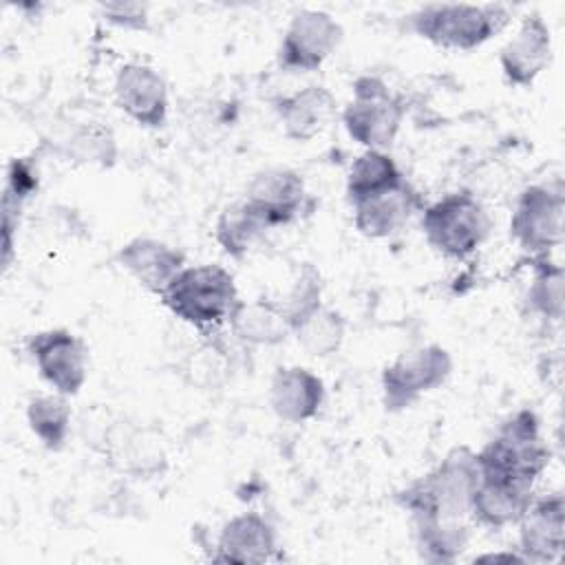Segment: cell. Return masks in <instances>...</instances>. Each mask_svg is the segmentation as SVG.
Listing matches in <instances>:
<instances>
[{
	"label": "cell",
	"instance_id": "6da1fadb",
	"mask_svg": "<svg viewBox=\"0 0 565 565\" xmlns=\"http://www.w3.org/2000/svg\"><path fill=\"white\" fill-rule=\"evenodd\" d=\"M477 477V452L457 446L433 470L399 490L395 501L413 521H463L470 514Z\"/></svg>",
	"mask_w": 565,
	"mask_h": 565
},
{
	"label": "cell",
	"instance_id": "7a4b0ae2",
	"mask_svg": "<svg viewBox=\"0 0 565 565\" xmlns=\"http://www.w3.org/2000/svg\"><path fill=\"white\" fill-rule=\"evenodd\" d=\"M159 300L172 316L201 333L230 324L241 305L234 276L216 263L183 267Z\"/></svg>",
	"mask_w": 565,
	"mask_h": 565
},
{
	"label": "cell",
	"instance_id": "3957f363",
	"mask_svg": "<svg viewBox=\"0 0 565 565\" xmlns=\"http://www.w3.org/2000/svg\"><path fill=\"white\" fill-rule=\"evenodd\" d=\"M552 452L541 437L534 411L521 408L510 415L494 437L477 452L479 477L534 488L550 466Z\"/></svg>",
	"mask_w": 565,
	"mask_h": 565
},
{
	"label": "cell",
	"instance_id": "277c9868",
	"mask_svg": "<svg viewBox=\"0 0 565 565\" xmlns=\"http://www.w3.org/2000/svg\"><path fill=\"white\" fill-rule=\"evenodd\" d=\"M508 22L510 11L492 2L424 4L408 15V29L417 38L450 51H472L503 31Z\"/></svg>",
	"mask_w": 565,
	"mask_h": 565
},
{
	"label": "cell",
	"instance_id": "5b68a950",
	"mask_svg": "<svg viewBox=\"0 0 565 565\" xmlns=\"http://www.w3.org/2000/svg\"><path fill=\"white\" fill-rule=\"evenodd\" d=\"M490 214L468 190L448 192L422 210L428 245L450 260H468L490 234Z\"/></svg>",
	"mask_w": 565,
	"mask_h": 565
},
{
	"label": "cell",
	"instance_id": "8992f818",
	"mask_svg": "<svg viewBox=\"0 0 565 565\" xmlns=\"http://www.w3.org/2000/svg\"><path fill=\"white\" fill-rule=\"evenodd\" d=\"M406 106L375 75H360L353 82V97L342 110V124L353 141L366 150H386L395 141Z\"/></svg>",
	"mask_w": 565,
	"mask_h": 565
},
{
	"label": "cell",
	"instance_id": "52a82bcc",
	"mask_svg": "<svg viewBox=\"0 0 565 565\" xmlns=\"http://www.w3.org/2000/svg\"><path fill=\"white\" fill-rule=\"evenodd\" d=\"M565 196L561 183H532L519 194L510 216V238L532 256H545L563 241Z\"/></svg>",
	"mask_w": 565,
	"mask_h": 565
},
{
	"label": "cell",
	"instance_id": "ba28073f",
	"mask_svg": "<svg viewBox=\"0 0 565 565\" xmlns=\"http://www.w3.org/2000/svg\"><path fill=\"white\" fill-rule=\"evenodd\" d=\"M452 371V358L441 344H426L397 355L382 371V402L388 413L413 406L422 395L439 388Z\"/></svg>",
	"mask_w": 565,
	"mask_h": 565
},
{
	"label": "cell",
	"instance_id": "9c48e42d",
	"mask_svg": "<svg viewBox=\"0 0 565 565\" xmlns=\"http://www.w3.org/2000/svg\"><path fill=\"white\" fill-rule=\"evenodd\" d=\"M342 42V24L322 9H300L289 20L280 46L278 64L291 73L318 71Z\"/></svg>",
	"mask_w": 565,
	"mask_h": 565
},
{
	"label": "cell",
	"instance_id": "30bf717a",
	"mask_svg": "<svg viewBox=\"0 0 565 565\" xmlns=\"http://www.w3.org/2000/svg\"><path fill=\"white\" fill-rule=\"evenodd\" d=\"M26 351L40 377L60 395L73 397L82 391L88 375V349L68 329H44L31 333Z\"/></svg>",
	"mask_w": 565,
	"mask_h": 565
},
{
	"label": "cell",
	"instance_id": "8fae6325",
	"mask_svg": "<svg viewBox=\"0 0 565 565\" xmlns=\"http://www.w3.org/2000/svg\"><path fill=\"white\" fill-rule=\"evenodd\" d=\"M117 106L143 128H161L168 121V84L161 73L141 62L124 64L115 75Z\"/></svg>",
	"mask_w": 565,
	"mask_h": 565
},
{
	"label": "cell",
	"instance_id": "7c38bea8",
	"mask_svg": "<svg viewBox=\"0 0 565 565\" xmlns=\"http://www.w3.org/2000/svg\"><path fill=\"white\" fill-rule=\"evenodd\" d=\"M519 523V554L525 563H554L565 543V499L561 492L532 499Z\"/></svg>",
	"mask_w": 565,
	"mask_h": 565
},
{
	"label": "cell",
	"instance_id": "4fadbf2b",
	"mask_svg": "<svg viewBox=\"0 0 565 565\" xmlns=\"http://www.w3.org/2000/svg\"><path fill=\"white\" fill-rule=\"evenodd\" d=\"M307 190L302 177L282 166L265 168L252 177L245 190V201L276 230L296 221L305 207Z\"/></svg>",
	"mask_w": 565,
	"mask_h": 565
},
{
	"label": "cell",
	"instance_id": "5bb4252c",
	"mask_svg": "<svg viewBox=\"0 0 565 565\" xmlns=\"http://www.w3.org/2000/svg\"><path fill=\"white\" fill-rule=\"evenodd\" d=\"M552 60V33L539 13L523 18L519 31L501 46L499 66L510 86H532Z\"/></svg>",
	"mask_w": 565,
	"mask_h": 565
},
{
	"label": "cell",
	"instance_id": "9a60e30c",
	"mask_svg": "<svg viewBox=\"0 0 565 565\" xmlns=\"http://www.w3.org/2000/svg\"><path fill=\"white\" fill-rule=\"evenodd\" d=\"M353 207V223L355 230L366 238H388L397 234L415 212L424 210L419 192L402 179L399 183L371 194Z\"/></svg>",
	"mask_w": 565,
	"mask_h": 565
},
{
	"label": "cell",
	"instance_id": "2e32d148",
	"mask_svg": "<svg viewBox=\"0 0 565 565\" xmlns=\"http://www.w3.org/2000/svg\"><path fill=\"white\" fill-rule=\"evenodd\" d=\"M117 263L157 298L185 267L181 249L150 236H135L117 252Z\"/></svg>",
	"mask_w": 565,
	"mask_h": 565
},
{
	"label": "cell",
	"instance_id": "e0dca14e",
	"mask_svg": "<svg viewBox=\"0 0 565 565\" xmlns=\"http://www.w3.org/2000/svg\"><path fill=\"white\" fill-rule=\"evenodd\" d=\"M276 552L278 541L271 523L258 512H243L221 527L212 561L260 565L276 558Z\"/></svg>",
	"mask_w": 565,
	"mask_h": 565
},
{
	"label": "cell",
	"instance_id": "ac0fdd59",
	"mask_svg": "<svg viewBox=\"0 0 565 565\" xmlns=\"http://www.w3.org/2000/svg\"><path fill=\"white\" fill-rule=\"evenodd\" d=\"M269 404L285 422H309L324 404V382L305 366H280L269 382Z\"/></svg>",
	"mask_w": 565,
	"mask_h": 565
},
{
	"label": "cell",
	"instance_id": "d6986e66",
	"mask_svg": "<svg viewBox=\"0 0 565 565\" xmlns=\"http://www.w3.org/2000/svg\"><path fill=\"white\" fill-rule=\"evenodd\" d=\"M335 97L329 88L309 84L276 104L282 135L291 141H309L320 135L335 115Z\"/></svg>",
	"mask_w": 565,
	"mask_h": 565
},
{
	"label": "cell",
	"instance_id": "ffe728a7",
	"mask_svg": "<svg viewBox=\"0 0 565 565\" xmlns=\"http://www.w3.org/2000/svg\"><path fill=\"white\" fill-rule=\"evenodd\" d=\"M534 499V488L477 477L470 499V514L488 527H505L516 523Z\"/></svg>",
	"mask_w": 565,
	"mask_h": 565
},
{
	"label": "cell",
	"instance_id": "44dd1931",
	"mask_svg": "<svg viewBox=\"0 0 565 565\" xmlns=\"http://www.w3.org/2000/svg\"><path fill=\"white\" fill-rule=\"evenodd\" d=\"M230 329L243 342L258 347H274L291 335V324L282 305L263 298L252 302L241 300L234 316L230 318Z\"/></svg>",
	"mask_w": 565,
	"mask_h": 565
},
{
	"label": "cell",
	"instance_id": "7402d4cb",
	"mask_svg": "<svg viewBox=\"0 0 565 565\" xmlns=\"http://www.w3.org/2000/svg\"><path fill=\"white\" fill-rule=\"evenodd\" d=\"M269 230L265 218L243 199L223 207L214 225V238L227 256L243 258Z\"/></svg>",
	"mask_w": 565,
	"mask_h": 565
},
{
	"label": "cell",
	"instance_id": "603a6c76",
	"mask_svg": "<svg viewBox=\"0 0 565 565\" xmlns=\"http://www.w3.org/2000/svg\"><path fill=\"white\" fill-rule=\"evenodd\" d=\"M406 179L395 159L384 150H364L353 159L347 177V199L358 203L371 194H377Z\"/></svg>",
	"mask_w": 565,
	"mask_h": 565
},
{
	"label": "cell",
	"instance_id": "cb8c5ba5",
	"mask_svg": "<svg viewBox=\"0 0 565 565\" xmlns=\"http://www.w3.org/2000/svg\"><path fill=\"white\" fill-rule=\"evenodd\" d=\"M26 424L46 450H60L71 430V406L66 395H35L26 404Z\"/></svg>",
	"mask_w": 565,
	"mask_h": 565
},
{
	"label": "cell",
	"instance_id": "d4e9b609",
	"mask_svg": "<svg viewBox=\"0 0 565 565\" xmlns=\"http://www.w3.org/2000/svg\"><path fill=\"white\" fill-rule=\"evenodd\" d=\"M344 333H347V320L342 318V313L324 305L316 307L291 329V335H296L298 344L309 355H318V358H327L335 353L344 340Z\"/></svg>",
	"mask_w": 565,
	"mask_h": 565
},
{
	"label": "cell",
	"instance_id": "484cf974",
	"mask_svg": "<svg viewBox=\"0 0 565 565\" xmlns=\"http://www.w3.org/2000/svg\"><path fill=\"white\" fill-rule=\"evenodd\" d=\"M417 550L430 563H452L468 543L463 521H413Z\"/></svg>",
	"mask_w": 565,
	"mask_h": 565
},
{
	"label": "cell",
	"instance_id": "4316f807",
	"mask_svg": "<svg viewBox=\"0 0 565 565\" xmlns=\"http://www.w3.org/2000/svg\"><path fill=\"white\" fill-rule=\"evenodd\" d=\"M532 311L547 320L563 318V267L554 265L545 256H534V278L527 291Z\"/></svg>",
	"mask_w": 565,
	"mask_h": 565
},
{
	"label": "cell",
	"instance_id": "83f0119b",
	"mask_svg": "<svg viewBox=\"0 0 565 565\" xmlns=\"http://www.w3.org/2000/svg\"><path fill=\"white\" fill-rule=\"evenodd\" d=\"M285 313H287V320L294 329L296 322H300L307 313H311L316 307L322 305V278H320V271L311 265V263H305L296 282L291 285L285 302H280Z\"/></svg>",
	"mask_w": 565,
	"mask_h": 565
},
{
	"label": "cell",
	"instance_id": "f1b7e54d",
	"mask_svg": "<svg viewBox=\"0 0 565 565\" xmlns=\"http://www.w3.org/2000/svg\"><path fill=\"white\" fill-rule=\"evenodd\" d=\"M75 152L84 161H97L102 166H110L115 161L117 148H115V137L108 128L102 126H88L84 128L75 141Z\"/></svg>",
	"mask_w": 565,
	"mask_h": 565
},
{
	"label": "cell",
	"instance_id": "f546056e",
	"mask_svg": "<svg viewBox=\"0 0 565 565\" xmlns=\"http://www.w3.org/2000/svg\"><path fill=\"white\" fill-rule=\"evenodd\" d=\"M102 15L106 22L126 31L148 29V7L139 2H108L102 4Z\"/></svg>",
	"mask_w": 565,
	"mask_h": 565
},
{
	"label": "cell",
	"instance_id": "4dcf8cb0",
	"mask_svg": "<svg viewBox=\"0 0 565 565\" xmlns=\"http://www.w3.org/2000/svg\"><path fill=\"white\" fill-rule=\"evenodd\" d=\"M475 561L483 563V561H516V563H525L523 556L519 552H497V554H481Z\"/></svg>",
	"mask_w": 565,
	"mask_h": 565
}]
</instances>
